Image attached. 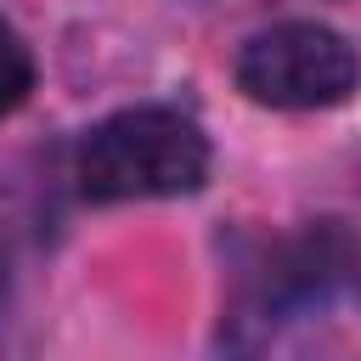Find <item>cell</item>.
I'll list each match as a JSON object with an SVG mask.
<instances>
[{
  "label": "cell",
  "instance_id": "1",
  "mask_svg": "<svg viewBox=\"0 0 361 361\" xmlns=\"http://www.w3.org/2000/svg\"><path fill=\"white\" fill-rule=\"evenodd\" d=\"M209 180V135L175 107H118L79 141V192L90 203L186 197Z\"/></svg>",
  "mask_w": 361,
  "mask_h": 361
},
{
  "label": "cell",
  "instance_id": "2",
  "mask_svg": "<svg viewBox=\"0 0 361 361\" xmlns=\"http://www.w3.org/2000/svg\"><path fill=\"white\" fill-rule=\"evenodd\" d=\"M231 73H237V90L259 107L322 113V107H338L355 96L361 56L338 28L293 17V23H271V28L248 34Z\"/></svg>",
  "mask_w": 361,
  "mask_h": 361
},
{
  "label": "cell",
  "instance_id": "3",
  "mask_svg": "<svg viewBox=\"0 0 361 361\" xmlns=\"http://www.w3.org/2000/svg\"><path fill=\"white\" fill-rule=\"evenodd\" d=\"M350 271V237L338 231V220L305 226L299 237H288L271 265H265V305H316L333 293V282Z\"/></svg>",
  "mask_w": 361,
  "mask_h": 361
},
{
  "label": "cell",
  "instance_id": "4",
  "mask_svg": "<svg viewBox=\"0 0 361 361\" xmlns=\"http://www.w3.org/2000/svg\"><path fill=\"white\" fill-rule=\"evenodd\" d=\"M28 90H34V51L11 23H0V118H11L28 102Z\"/></svg>",
  "mask_w": 361,
  "mask_h": 361
},
{
  "label": "cell",
  "instance_id": "5",
  "mask_svg": "<svg viewBox=\"0 0 361 361\" xmlns=\"http://www.w3.org/2000/svg\"><path fill=\"white\" fill-rule=\"evenodd\" d=\"M6 288H11V248H6V231H0V299H6Z\"/></svg>",
  "mask_w": 361,
  "mask_h": 361
}]
</instances>
